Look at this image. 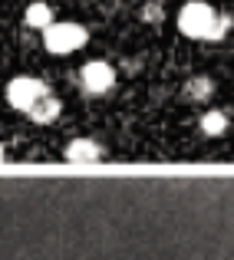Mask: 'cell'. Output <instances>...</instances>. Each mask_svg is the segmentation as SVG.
<instances>
[{
    "label": "cell",
    "mask_w": 234,
    "mask_h": 260,
    "mask_svg": "<svg viewBox=\"0 0 234 260\" xmlns=\"http://www.w3.org/2000/svg\"><path fill=\"white\" fill-rule=\"evenodd\" d=\"M211 95V79H191L188 83V99H208Z\"/></svg>",
    "instance_id": "obj_9"
},
{
    "label": "cell",
    "mask_w": 234,
    "mask_h": 260,
    "mask_svg": "<svg viewBox=\"0 0 234 260\" xmlns=\"http://www.w3.org/2000/svg\"><path fill=\"white\" fill-rule=\"evenodd\" d=\"M0 161H4V145H0Z\"/></svg>",
    "instance_id": "obj_11"
},
{
    "label": "cell",
    "mask_w": 234,
    "mask_h": 260,
    "mask_svg": "<svg viewBox=\"0 0 234 260\" xmlns=\"http://www.w3.org/2000/svg\"><path fill=\"white\" fill-rule=\"evenodd\" d=\"M142 17H145L149 23H162V7H158V0H152V4H145Z\"/></svg>",
    "instance_id": "obj_10"
},
{
    "label": "cell",
    "mask_w": 234,
    "mask_h": 260,
    "mask_svg": "<svg viewBox=\"0 0 234 260\" xmlns=\"http://www.w3.org/2000/svg\"><path fill=\"white\" fill-rule=\"evenodd\" d=\"M26 115H30V119L37 122V125H50V122L60 115V99H53V95L46 92L43 99H40V102H37V106H33Z\"/></svg>",
    "instance_id": "obj_6"
},
{
    "label": "cell",
    "mask_w": 234,
    "mask_h": 260,
    "mask_svg": "<svg viewBox=\"0 0 234 260\" xmlns=\"http://www.w3.org/2000/svg\"><path fill=\"white\" fill-rule=\"evenodd\" d=\"M43 43H46V50H50L53 56L76 53V50L86 46V26L73 23V20H66V23H50L43 30Z\"/></svg>",
    "instance_id": "obj_2"
},
{
    "label": "cell",
    "mask_w": 234,
    "mask_h": 260,
    "mask_svg": "<svg viewBox=\"0 0 234 260\" xmlns=\"http://www.w3.org/2000/svg\"><path fill=\"white\" fill-rule=\"evenodd\" d=\"M23 20H26L30 26H37V30H46V26L53 23V10H50V4H43V0L30 4V7H26V13H23Z\"/></svg>",
    "instance_id": "obj_7"
},
{
    "label": "cell",
    "mask_w": 234,
    "mask_h": 260,
    "mask_svg": "<svg viewBox=\"0 0 234 260\" xmlns=\"http://www.w3.org/2000/svg\"><path fill=\"white\" fill-rule=\"evenodd\" d=\"M99 145H96V142H89V139H73L70 145H66V158L70 161H82V165H86V161H99Z\"/></svg>",
    "instance_id": "obj_5"
},
{
    "label": "cell",
    "mask_w": 234,
    "mask_h": 260,
    "mask_svg": "<svg viewBox=\"0 0 234 260\" xmlns=\"http://www.w3.org/2000/svg\"><path fill=\"white\" fill-rule=\"evenodd\" d=\"M82 86L89 89V92H109V89L115 86V70L109 63H102V59H93V63L82 66Z\"/></svg>",
    "instance_id": "obj_4"
},
{
    "label": "cell",
    "mask_w": 234,
    "mask_h": 260,
    "mask_svg": "<svg viewBox=\"0 0 234 260\" xmlns=\"http://www.w3.org/2000/svg\"><path fill=\"white\" fill-rule=\"evenodd\" d=\"M228 128V115L224 112H204L201 115V132L204 135H221Z\"/></svg>",
    "instance_id": "obj_8"
},
{
    "label": "cell",
    "mask_w": 234,
    "mask_h": 260,
    "mask_svg": "<svg viewBox=\"0 0 234 260\" xmlns=\"http://www.w3.org/2000/svg\"><path fill=\"white\" fill-rule=\"evenodd\" d=\"M231 20L224 13H218L211 4L204 0H188V4L178 10V30L188 40H221L228 33Z\"/></svg>",
    "instance_id": "obj_1"
},
{
    "label": "cell",
    "mask_w": 234,
    "mask_h": 260,
    "mask_svg": "<svg viewBox=\"0 0 234 260\" xmlns=\"http://www.w3.org/2000/svg\"><path fill=\"white\" fill-rule=\"evenodd\" d=\"M43 95H46V86L33 76H17V79L7 83V102H10L17 112H30Z\"/></svg>",
    "instance_id": "obj_3"
}]
</instances>
